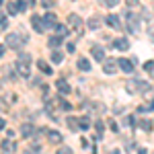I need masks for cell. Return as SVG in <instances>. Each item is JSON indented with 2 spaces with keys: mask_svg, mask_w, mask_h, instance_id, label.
<instances>
[{
  "mask_svg": "<svg viewBox=\"0 0 154 154\" xmlns=\"http://www.w3.org/2000/svg\"><path fill=\"white\" fill-rule=\"evenodd\" d=\"M29 66H31V56H29V54H19V60H17V70H19V74H21L23 78H27V76L31 74Z\"/></svg>",
  "mask_w": 154,
  "mask_h": 154,
  "instance_id": "6da1fadb",
  "label": "cell"
},
{
  "mask_svg": "<svg viewBox=\"0 0 154 154\" xmlns=\"http://www.w3.org/2000/svg\"><path fill=\"white\" fill-rule=\"evenodd\" d=\"M21 43H25V41H23V37L19 35V33H8L6 39H4V45L11 48V49H19V48H21Z\"/></svg>",
  "mask_w": 154,
  "mask_h": 154,
  "instance_id": "7a4b0ae2",
  "label": "cell"
},
{
  "mask_svg": "<svg viewBox=\"0 0 154 154\" xmlns=\"http://www.w3.org/2000/svg\"><path fill=\"white\" fill-rule=\"evenodd\" d=\"M119 68V64H117V60H111V58H105L103 60V72L105 74H115Z\"/></svg>",
  "mask_w": 154,
  "mask_h": 154,
  "instance_id": "3957f363",
  "label": "cell"
},
{
  "mask_svg": "<svg viewBox=\"0 0 154 154\" xmlns=\"http://www.w3.org/2000/svg\"><path fill=\"white\" fill-rule=\"evenodd\" d=\"M125 17H128V29H130V33H138V29H140V19H138L134 12H128Z\"/></svg>",
  "mask_w": 154,
  "mask_h": 154,
  "instance_id": "277c9868",
  "label": "cell"
},
{
  "mask_svg": "<svg viewBox=\"0 0 154 154\" xmlns=\"http://www.w3.org/2000/svg\"><path fill=\"white\" fill-rule=\"evenodd\" d=\"M130 91L134 93V91H138V93H148L150 91V84L144 82V80H131L130 82Z\"/></svg>",
  "mask_w": 154,
  "mask_h": 154,
  "instance_id": "5b68a950",
  "label": "cell"
},
{
  "mask_svg": "<svg viewBox=\"0 0 154 154\" xmlns=\"http://www.w3.org/2000/svg\"><path fill=\"white\" fill-rule=\"evenodd\" d=\"M68 25H70L78 35L82 33V19H80L78 14H70V17H68Z\"/></svg>",
  "mask_w": 154,
  "mask_h": 154,
  "instance_id": "8992f818",
  "label": "cell"
},
{
  "mask_svg": "<svg viewBox=\"0 0 154 154\" xmlns=\"http://www.w3.org/2000/svg\"><path fill=\"white\" fill-rule=\"evenodd\" d=\"M31 25H33V29H35L37 33H43L45 31V23H43V19L39 14H33L31 17Z\"/></svg>",
  "mask_w": 154,
  "mask_h": 154,
  "instance_id": "52a82bcc",
  "label": "cell"
},
{
  "mask_svg": "<svg viewBox=\"0 0 154 154\" xmlns=\"http://www.w3.org/2000/svg\"><path fill=\"white\" fill-rule=\"evenodd\" d=\"M117 64H119V68H121V72H125V74H131L134 72V62L131 60L121 58V60H117Z\"/></svg>",
  "mask_w": 154,
  "mask_h": 154,
  "instance_id": "ba28073f",
  "label": "cell"
},
{
  "mask_svg": "<svg viewBox=\"0 0 154 154\" xmlns=\"http://www.w3.org/2000/svg\"><path fill=\"white\" fill-rule=\"evenodd\" d=\"M91 54H93V58L99 60V62L105 60V48H103V45H93V48H91Z\"/></svg>",
  "mask_w": 154,
  "mask_h": 154,
  "instance_id": "9c48e42d",
  "label": "cell"
},
{
  "mask_svg": "<svg viewBox=\"0 0 154 154\" xmlns=\"http://www.w3.org/2000/svg\"><path fill=\"white\" fill-rule=\"evenodd\" d=\"M56 88H58V93H62V95H70V91H72V86L64 78H60L58 82H56Z\"/></svg>",
  "mask_w": 154,
  "mask_h": 154,
  "instance_id": "30bf717a",
  "label": "cell"
},
{
  "mask_svg": "<svg viewBox=\"0 0 154 154\" xmlns=\"http://www.w3.org/2000/svg\"><path fill=\"white\" fill-rule=\"evenodd\" d=\"M0 148H2L4 152H17V144L12 142V138H6V140H2Z\"/></svg>",
  "mask_w": 154,
  "mask_h": 154,
  "instance_id": "8fae6325",
  "label": "cell"
},
{
  "mask_svg": "<svg viewBox=\"0 0 154 154\" xmlns=\"http://www.w3.org/2000/svg\"><path fill=\"white\" fill-rule=\"evenodd\" d=\"M105 23L109 25V27H113V29H121V21H119L117 14H109L105 19Z\"/></svg>",
  "mask_w": 154,
  "mask_h": 154,
  "instance_id": "7c38bea8",
  "label": "cell"
},
{
  "mask_svg": "<svg viewBox=\"0 0 154 154\" xmlns=\"http://www.w3.org/2000/svg\"><path fill=\"white\" fill-rule=\"evenodd\" d=\"M33 134H35V128H33L31 123H23V125H21V136H23V138H31Z\"/></svg>",
  "mask_w": 154,
  "mask_h": 154,
  "instance_id": "4fadbf2b",
  "label": "cell"
},
{
  "mask_svg": "<svg viewBox=\"0 0 154 154\" xmlns=\"http://www.w3.org/2000/svg\"><path fill=\"white\" fill-rule=\"evenodd\" d=\"M43 23H45V27H56V25H58V19H56L54 12H48V14L43 17Z\"/></svg>",
  "mask_w": 154,
  "mask_h": 154,
  "instance_id": "5bb4252c",
  "label": "cell"
},
{
  "mask_svg": "<svg viewBox=\"0 0 154 154\" xmlns=\"http://www.w3.org/2000/svg\"><path fill=\"white\" fill-rule=\"evenodd\" d=\"M62 41H64V37H60V35H54V37H49V41H48V45L51 49H56L62 45Z\"/></svg>",
  "mask_w": 154,
  "mask_h": 154,
  "instance_id": "9a60e30c",
  "label": "cell"
},
{
  "mask_svg": "<svg viewBox=\"0 0 154 154\" xmlns=\"http://www.w3.org/2000/svg\"><path fill=\"white\" fill-rule=\"evenodd\" d=\"M113 45H115V48H117V49H121V51H125V49L130 48V41H128L125 37H121V39H117V41L113 43Z\"/></svg>",
  "mask_w": 154,
  "mask_h": 154,
  "instance_id": "2e32d148",
  "label": "cell"
},
{
  "mask_svg": "<svg viewBox=\"0 0 154 154\" xmlns=\"http://www.w3.org/2000/svg\"><path fill=\"white\" fill-rule=\"evenodd\" d=\"M48 134H49V142H51V144H60V142H62V134H60V131L51 130V131H48Z\"/></svg>",
  "mask_w": 154,
  "mask_h": 154,
  "instance_id": "e0dca14e",
  "label": "cell"
},
{
  "mask_svg": "<svg viewBox=\"0 0 154 154\" xmlns=\"http://www.w3.org/2000/svg\"><path fill=\"white\" fill-rule=\"evenodd\" d=\"M78 70L88 72V70H91V62H88L86 58H80V60H78Z\"/></svg>",
  "mask_w": 154,
  "mask_h": 154,
  "instance_id": "ac0fdd59",
  "label": "cell"
},
{
  "mask_svg": "<svg viewBox=\"0 0 154 154\" xmlns=\"http://www.w3.org/2000/svg\"><path fill=\"white\" fill-rule=\"evenodd\" d=\"M37 68L43 72V74H51V68H49V64H48V62H43V60H39V62H37Z\"/></svg>",
  "mask_w": 154,
  "mask_h": 154,
  "instance_id": "d6986e66",
  "label": "cell"
},
{
  "mask_svg": "<svg viewBox=\"0 0 154 154\" xmlns=\"http://www.w3.org/2000/svg\"><path fill=\"white\" fill-rule=\"evenodd\" d=\"M62 60H64L62 51H60V49H54V51H51V62H54V64H60Z\"/></svg>",
  "mask_w": 154,
  "mask_h": 154,
  "instance_id": "ffe728a7",
  "label": "cell"
},
{
  "mask_svg": "<svg viewBox=\"0 0 154 154\" xmlns=\"http://www.w3.org/2000/svg\"><path fill=\"white\" fill-rule=\"evenodd\" d=\"M54 29H56V33H58V35L60 37H66V35H68V27H64V25H56V27H54Z\"/></svg>",
  "mask_w": 154,
  "mask_h": 154,
  "instance_id": "44dd1931",
  "label": "cell"
},
{
  "mask_svg": "<svg viewBox=\"0 0 154 154\" xmlns=\"http://www.w3.org/2000/svg\"><path fill=\"white\" fill-rule=\"evenodd\" d=\"M140 128H142L144 131H150L152 130V121H150V119H140Z\"/></svg>",
  "mask_w": 154,
  "mask_h": 154,
  "instance_id": "7402d4cb",
  "label": "cell"
},
{
  "mask_svg": "<svg viewBox=\"0 0 154 154\" xmlns=\"http://www.w3.org/2000/svg\"><path fill=\"white\" fill-rule=\"evenodd\" d=\"M78 125H80V130H88V128H91V119L88 117H80L78 119Z\"/></svg>",
  "mask_w": 154,
  "mask_h": 154,
  "instance_id": "603a6c76",
  "label": "cell"
},
{
  "mask_svg": "<svg viewBox=\"0 0 154 154\" xmlns=\"http://www.w3.org/2000/svg\"><path fill=\"white\" fill-rule=\"evenodd\" d=\"M6 11H8V14H17V12H19L17 2H6Z\"/></svg>",
  "mask_w": 154,
  "mask_h": 154,
  "instance_id": "cb8c5ba5",
  "label": "cell"
},
{
  "mask_svg": "<svg viewBox=\"0 0 154 154\" xmlns=\"http://www.w3.org/2000/svg\"><path fill=\"white\" fill-rule=\"evenodd\" d=\"M68 128H70L72 131L80 130V125H78V121H76V117H68Z\"/></svg>",
  "mask_w": 154,
  "mask_h": 154,
  "instance_id": "d4e9b609",
  "label": "cell"
},
{
  "mask_svg": "<svg viewBox=\"0 0 154 154\" xmlns=\"http://www.w3.org/2000/svg\"><path fill=\"white\" fill-rule=\"evenodd\" d=\"M17 6H19V12H25L27 8H29V4H27L25 0H17Z\"/></svg>",
  "mask_w": 154,
  "mask_h": 154,
  "instance_id": "484cf974",
  "label": "cell"
},
{
  "mask_svg": "<svg viewBox=\"0 0 154 154\" xmlns=\"http://www.w3.org/2000/svg\"><path fill=\"white\" fill-rule=\"evenodd\" d=\"M88 29H99V27H101V23H99V19H91V21H88Z\"/></svg>",
  "mask_w": 154,
  "mask_h": 154,
  "instance_id": "4316f807",
  "label": "cell"
},
{
  "mask_svg": "<svg viewBox=\"0 0 154 154\" xmlns=\"http://www.w3.org/2000/svg\"><path fill=\"white\" fill-rule=\"evenodd\" d=\"M123 125H136L134 117H131V115H125V117H123Z\"/></svg>",
  "mask_w": 154,
  "mask_h": 154,
  "instance_id": "83f0119b",
  "label": "cell"
},
{
  "mask_svg": "<svg viewBox=\"0 0 154 154\" xmlns=\"http://www.w3.org/2000/svg\"><path fill=\"white\" fill-rule=\"evenodd\" d=\"M144 70H146V72H154V62H152V60L144 64Z\"/></svg>",
  "mask_w": 154,
  "mask_h": 154,
  "instance_id": "f1b7e54d",
  "label": "cell"
},
{
  "mask_svg": "<svg viewBox=\"0 0 154 154\" xmlns=\"http://www.w3.org/2000/svg\"><path fill=\"white\" fill-rule=\"evenodd\" d=\"M39 2H41L43 8H51V6H54V0H39Z\"/></svg>",
  "mask_w": 154,
  "mask_h": 154,
  "instance_id": "f546056e",
  "label": "cell"
},
{
  "mask_svg": "<svg viewBox=\"0 0 154 154\" xmlns=\"http://www.w3.org/2000/svg\"><path fill=\"white\" fill-rule=\"evenodd\" d=\"M6 25H8L6 17H4V14H0V29H6Z\"/></svg>",
  "mask_w": 154,
  "mask_h": 154,
  "instance_id": "4dcf8cb0",
  "label": "cell"
},
{
  "mask_svg": "<svg viewBox=\"0 0 154 154\" xmlns=\"http://www.w3.org/2000/svg\"><path fill=\"white\" fill-rule=\"evenodd\" d=\"M117 4V0H105V6H109V8H113Z\"/></svg>",
  "mask_w": 154,
  "mask_h": 154,
  "instance_id": "1f68e13d",
  "label": "cell"
},
{
  "mask_svg": "<svg viewBox=\"0 0 154 154\" xmlns=\"http://www.w3.org/2000/svg\"><path fill=\"white\" fill-rule=\"evenodd\" d=\"M95 125H97V130H99V134H101V131H103V128H105V125H103V121H97Z\"/></svg>",
  "mask_w": 154,
  "mask_h": 154,
  "instance_id": "d6a6232c",
  "label": "cell"
},
{
  "mask_svg": "<svg viewBox=\"0 0 154 154\" xmlns=\"http://www.w3.org/2000/svg\"><path fill=\"white\" fill-rule=\"evenodd\" d=\"M74 49H76V45H74V43H68V51H70V54L74 51Z\"/></svg>",
  "mask_w": 154,
  "mask_h": 154,
  "instance_id": "836d02e7",
  "label": "cell"
},
{
  "mask_svg": "<svg viewBox=\"0 0 154 154\" xmlns=\"http://www.w3.org/2000/svg\"><path fill=\"white\" fill-rule=\"evenodd\" d=\"M4 109H6V103H4V101L0 99V111H4Z\"/></svg>",
  "mask_w": 154,
  "mask_h": 154,
  "instance_id": "e575fe53",
  "label": "cell"
},
{
  "mask_svg": "<svg viewBox=\"0 0 154 154\" xmlns=\"http://www.w3.org/2000/svg\"><path fill=\"white\" fill-rule=\"evenodd\" d=\"M4 125H6V119H0V130H4Z\"/></svg>",
  "mask_w": 154,
  "mask_h": 154,
  "instance_id": "d590c367",
  "label": "cell"
},
{
  "mask_svg": "<svg viewBox=\"0 0 154 154\" xmlns=\"http://www.w3.org/2000/svg\"><path fill=\"white\" fill-rule=\"evenodd\" d=\"M148 111H154V99L150 101V105H148Z\"/></svg>",
  "mask_w": 154,
  "mask_h": 154,
  "instance_id": "8d00e7d4",
  "label": "cell"
},
{
  "mask_svg": "<svg viewBox=\"0 0 154 154\" xmlns=\"http://www.w3.org/2000/svg\"><path fill=\"white\" fill-rule=\"evenodd\" d=\"M25 2H27L29 6H35V0H25Z\"/></svg>",
  "mask_w": 154,
  "mask_h": 154,
  "instance_id": "74e56055",
  "label": "cell"
},
{
  "mask_svg": "<svg viewBox=\"0 0 154 154\" xmlns=\"http://www.w3.org/2000/svg\"><path fill=\"white\" fill-rule=\"evenodd\" d=\"M0 6H2V0H0Z\"/></svg>",
  "mask_w": 154,
  "mask_h": 154,
  "instance_id": "f35d334b",
  "label": "cell"
}]
</instances>
